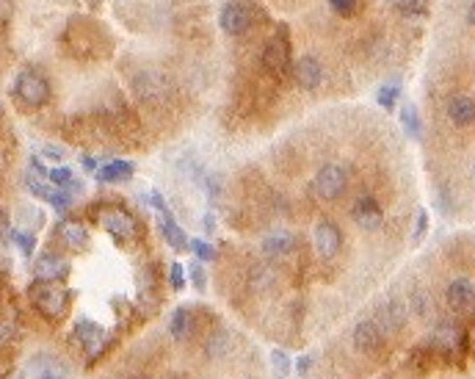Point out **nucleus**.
I'll use <instances>...</instances> for the list:
<instances>
[{
    "label": "nucleus",
    "mask_w": 475,
    "mask_h": 379,
    "mask_svg": "<svg viewBox=\"0 0 475 379\" xmlns=\"http://www.w3.org/2000/svg\"><path fill=\"white\" fill-rule=\"evenodd\" d=\"M149 199H152L149 205H152V208H158V211H161V216H172V211H169V205H166V199H163V194H158V191H152V194H149Z\"/></svg>",
    "instance_id": "nucleus-33"
},
{
    "label": "nucleus",
    "mask_w": 475,
    "mask_h": 379,
    "mask_svg": "<svg viewBox=\"0 0 475 379\" xmlns=\"http://www.w3.org/2000/svg\"><path fill=\"white\" fill-rule=\"evenodd\" d=\"M188 269H191L188 274H191V283L196 285V291H205V285H208V277H205V269H202L199 263H191Z\"/></svg>",
    "instance_id": "nucleus-30"
},
{
    "label": "nucleus",
    "mask_w": 475,
    "mask_h": 379,
    "mask_svg": "<svg viewBox=\"0 0 475 379\" xmlns=\"http://www.w3.org/2000/svg\"><path fill=\"white\" fill-rule=\"evenodd\" d=\"M473 172H475V169H473Z\"/></svg>",
    "instance_id": "nucleus-40"
},
{
    "label": "nucleus",
    "mask_w": 475,
    "mask_h": 379,
    "mask_svg": "<svg viewBox=\"0 0 475 379\" xmlns=\"http://www.w3.org/2000/svg\"><path fill=\"white\" fill-rule=\"evenodd\" d=\"M11 241L20 246V252H22V255H31V252H34V246H36V238L31 236V233H22V230H14V233H11Z\"/></svg>",
    "instance_id": "nucleus-26"
},
{
    "label": "nucleus",
    "mask_w": 475,
    "mask_h": 379,
    "mask_svg": "<svg viewBox=\"0 0 475 379\" xmlns=\"http://www.w3.org/2000/svg\"><path fill=\"white\" fill-rule=\"evenodd\" d=\"M11 225H8V216L6 213H0V238H11Z\"/></svg>",
    "instance_id": "nucleus-35"
},
{
    "label": "nucleus",
    "mask_w": 475,
    "mask_h": 379,
    "mask_svg": "<svg viewBox=\"0 0 475 379\" xmlns=\"http://www.w3.org/2000/svg\"><path fill=\"white\" fill-rule=\"evenodd\" d=\"M351 216H354V222H356L359 227H365V230H376V227L384 222V211H382V205H379L373 197H359V199L354 202V208H351Z\"/></svg>",
    "instance_id": "nucleus-5"
},
{
    "label": "nucleus",
    "mask_w": 475,
    "mask_h": 379,
    "mask_svg": "<svg viewBox=\"0 0 475 379\" xmlns=\"http://www.w3.org/2000/svg\"><path fill=\"white\" fill-rule=\"evenodd\" d=\"M169 330H172V335L177 338V340H182L188 332H191V316H188V310H177L172 319V324H169Z\"/></svg>",
    "instance_id": "nucleus-21"
},
{
    "label": "nucleus",
    "mask_w": 475,
    "mask_h": 379,
    "mask_svg": "<svg viewBox=\"0 0 475 379\" xmlns=\"http://www.w3.org/2000/svg\"><path fill=\"white\" fill-rule=\"evenodd\" d=\"M42 379H67L64 374H58V371H44Z\"/></svg>",
    "instance_id": "nucleus-38"
},
{
    "label": "nucleus",
    "mask_w": 475,
    "mask_h": 379,
    "mask_svg": "<svg viewBox=\"0 0 475 379\" xmlns=\"http://www.w3.org/2000/svg\"><path fill=\"white\" fill-rule=\"evenodd\" d=\"M188 246L194 249V255H196L199 260H213V258H216V246L208 244L205 238H194V241H188Z\"/></svg>",
    "instance_id": "nucleus-24"
},
{
    "label": "nucleus",
    "mask_w": 475,
    "mask_h": 379,
    "mask_svg": "<svg viewBox=\"0 0 475 379\" xmlns=\"http://www.w3.org/2000/svg\"><path fill=\"white\" fill-rule=\"evenodd\" d=\"M47 180L61 191H81V183L75 180V175L67 169V166H58V169H50L47 172Z\"/></svg>",
    "instance_id": "nucleus-19"
},
{
    "label": "nucleus",
    "mask_w": 475,
    "mask_h": 379,
    "mask_svg": "<svg viewBox=\"0 0 475 379\" xmlns=\"http://www.w3.org/2000/svg\"><path fill=\"white\" fill-rule=\"evenodd\" d=\"M161 233H163L166 244H169L172 249H185V246H188V238L177 227V222H174L172 216H161Z\"/></svg>",
    "instance_id": "nucleus-18"
},
{
    "label": "nucleus",
    "mask_w": 475,
    "mask_h": 379,
    "mask_svg": "<svg viewBox=\"0 0 475 379\" xmlns=\"http://www.w3.org/2000/svg\"><path fill=\"white\" fill-rule=\"evenodd\" d=\"M14 95L20 97L25 105L39 108L50 100V84L39 69H22L14 81Z\"/></svg>",
    "instance_id": "nucleus-1"
},
{
    "label": "nucleus",
    "mask_w": 475,
    "mask_h": 379,
    "mask_svg": "<svg viewBox=\"0 0 475 379\" xmlns=\"http://www.w3.org/2000/svg\"><path fill=\"white\" fill-rule=\"evenodd\" d=\"M401 125H403L406 136H412V139H420V119H417V111H415V105H403V108H401Z\"/></svg>",
    "instance_id": "nucleus-20"
},
{
    "label": "nucleus",
    "mask_w": 475,
    "mask_h": 379,
    "mask_svg": "<svg viewBox=\"0 0 475 379\" xmlns=\"http://www.w3.org/2000/svg\"><path fill=\"white\" fill-rule=\"evenodd\" d=\"M94 175H97L100 183H122V180L133 178V164L130 161H111V164L100 166Z\"/></svg>",
    "instance_id": "nucleus-16"
},
{
    "label": "nucleus",
    "mask_w": 475,
    "mask_h": 379,
    "mask_svg": "<svg viewBox=\"0 0 475 379\" xmlns=\"http://www.w3.org/2000/svg\"><path fill=\"white\" fill-rule=\"evenodd\" d=\"M348 186V175L343 166L337 164H326L318 169L315 180H312V191L321 197V199H337L343 197V191Z\"/></svg>",
    "instance_id": "nucleus-2"
},
{
    "label": "nucleus",
    "mask_w": 475,
    "mask_h": 379,
    "mask_svg": "<svg viewBox=\"0 0 475 379\" xmlns=\"http://www.w3.org/2000/svg\"><path fill=\"white\" fill-rule=\"evenodd\" d=\"M135 89H138V95L149 97V95H155V92H163V84H161L158 75H144V78L135 81Z\"/></svg>",
    "instance_id": "nucleus-23"
},
{
    "label": "nucleus",
    "mask_w": 475,
    "mask_h": 379,
    "mask_svg": "<svg viewBox=\"0 0 475 379\" xmlns=\"http://www.w3.org/2000/svg\"><path fill=\"white\" fill-rule=\"evenodd\" d=\"M448 117L453 125L459 128H467L475 122V100L467 95H456L450 102H448Z\"/></svg>",
    "instance_id": "nucleus-13"
},
{
    "label": "nucleus",
    "mask_w": 475,
    "mask_h": 379,
    "mask_svg": "<svg viewBox=\"0 0 475 379\" xmlns=\"http://www.w3.org/2000/svg\"><path fill=\"white\" fill-rule=\"evenodd\" d=\"M312 241H315V249L321 258H335L340 252V230L332 225V222H318L315 225V233H312Z\"/></svg>",
    "instance_id": "nucleus-9"
},
{
    "label": "nucleus",
    "mask_w": 475,
    "mask_h": 379,
    "mask_svg": "<svg viewBox=\"0 0 475 379\" xmlns=\"http://www.w3.org/2000/svg\"><path fill=\"white\" fill-rule=\"evenodd\" d=\"M356 6H359V0H332V8H335L337 14H343V17L354 14V11H356Z\"/></svg>",
    "instance_id": "nucleus-31"
},
{
    "label": "nucleus",
    "mask_w": 475,
    "mask_h": 379,
    "mask_svg": "<svg viewBox=\"0 0 475 379\" xmlns=\"http://www.w3.org/2000/svg\"><path fill=\"white\" fill-rule=\"evenodd\" d=\"M288 64H290V53H288L285 31H282V39H271L262 50V67L271 72H285Z\"/></svg>",
    "instance_id": "nucleus-10"
},
{
    "label": "nucleus",
    "mask_w": 475,
    "mask_h": 379,
    "mask_svg": "<svg viewBox=\"0 0 475 379\" xmlns=\"http://www.w3.org/2000/svg\"><path fill=\"white\" fill-rule=\"evenodd\" d=\"M467 20H470V22L475 25V3L470 6V8H467Z\"/></svg>",
    "instance_id": "nucleus-39"
},
{
    "label": "nucleus",
    "mask_w": 475,
    "mask_h": 379,
    "mask_svg": "<svg viewBox=\"0 0 475 379\" xmlns=\"http://www.w3.org/2000/svg\"><path fill=\"white\" fill-rule=\"evenodd\" d=\"M34 302L47 319H58L67 310V291L55 283H39L34 288Z\"/></svg>",
    "instance_id": "nucleus-3"
},
{
    "label": "nucleus",
    "mask_w": 475,
    "mask_h": 379,
    "mask_svg": "<svg viewBox=\"0 0 475 379\" xmlns=\"http://www.w3.org/2000/svg\"><path fill=\"white\" fill-rule=\"evenodd\" d=\"M83 166H86V169H91V172H97V161H94V158H83Z\"/></svg>",
    "instance_id": "nucleus-37"
},
{
    "label": "nucleus",
    "mask_w": 475,
    "mask_h": 379,
    "mask_svg": "<svg viewBox=\"0 0 475 379\" xmlns=\"http://www.w3.org/2000/svg\"><path fill=\"white\" fill-rule=\"evenodd\" d=\"M309 366H312V357H309V354H302V357L296 360V374H299V377H304V374L309 371Z\"/></svg>",
    "instance_id": "nucleus-34"
},
{
    "label": "nucleus",
    "mask_w": 475,
    "mask_h": 379,
    "mask_svg": "<svg viewBox=\"0 0 475 379\" xmlns=\"http://www.w3.org/2000/svg\"><path fill=\"white\" fill-rule=\"evenodd\" d=\"M202 227H205V233H213V230H216V219H213V213H205V216H202Z\"/></svg>",
    "instance_id": "nucleus-36"
},
{
    "label": "nucleus",
    "mask_w": 475,
    "mask_h": 379,
    "mask_svg": "<svg viewBox=\"0 0 475 379\" xmlns=\"http://www.w3.org/2000/svg\"><path fill=\"white\" fill-rule=\"evenodd\" d=\"M293 246H296V241H293L290 233H285V230H274V233H268V236L262 238V252L271 255V258H282V255H288Z\"/></svg>",
    "instance_id": "nucleus-15"
},
{
    "label": "nucleus",
    "mask_w": 475,
    "mask_h": 379,
    "mask_svg": "<svg viewBox=\"0 0 475 379\" xmlns=\"http://www.w3.org/2000/svg\"><path fill=\"white\" fill-rule=\"evenodd\" d=\"M395 97H398V86H392V84H389V86H382V89H379V95H376V100H379V105H382V108H392V105H395Z\"/></svg>",
    "instance_id": "nucleus-28"
},
{
    "label": "nucleus",
    "mask_w": 475,
    "mask_h": 379,
    "mask_svg": "<svg viewBox=\"0 0 475 379\" xmlns=\"http://www.w3.org/2000/svg\"><path fill=\"white\" fill-rule=\"evenodd\" d=\"M75 338L81 340V346L86 349L88 354H97V352L102 349L105 332H102L100 324H94V321H88V319H81V321L75 324Z\"/></svg>",
    "instance_id": "nucleus-12"
},
{
    "label": "nucleus",
    "mask_w": 475,
    "mask_h": 379,
    "mask_svg": "<svg viewBox=\"0 0 475 379\" xmlns=\"http://www.w3.org/2000/svg\"><path fill=\"white\" fill-rule=\"evenodd\" d=\"M293 78H296V84H299L302 89L312 92V89H318L321 81H323V67H321L318 58L302 55V58L296 61V67H293Z\"/></svg>",
    "instance_id": "nucleus-7"
},
{
    "label": "nucleus",
    "mask_w": 475,
    "mask_h": 379,
    "mask_svg": "<svg viewBox=\"0 0 475 379\" xmlns=\"http://www.w3.org/2000/svg\"><path fill=\"white\" fill-rule=\"evenodd\" d=\"M448 302L456 313H464V316H475V285L470 280H453L448 285Z\"/></svg>",
    "instance_id": "nucleus-6"
},
{
    "label": "nucleus",
    "mask_w": 475,
    "mask_h": 379,
    "mask_svg": "<svg viewBox=\"0 0 475 379\" xmlns=\"http://www.w3.org/2000/svg\"><path fill=\"white\" fill-rule=\"evenodd\" d=\"M169 283L174 291H185V266L182 263H172L169 269Z\"/></svg>",
    "instance_id": "nucleus-27"
},
{
    "label": "nucleus",
    "mask_w": 475,
    "mask_h": 379,
    "mask_svg": "<svg viewBox=\"0 0 475 379\" xmlns=\"http://www.w3.org/2000/svg\"><path fill=\"white\" fill-rule=\"evenodd\" d=\"M42 155L44 158H50V161H64V158H67V149L58 147V144H44Z\"/></svg>",
    "instance_id": "nucleus-32"
},
{
    "label": "nucleus",
    "mask_w": 475,
    "mask_h": 379,
    "mask_svg": "<svg viewBox=\"0 0 475 379\" xmlns=\"http://www.w3.org/2000/svg\"><path fill=\"white\" fill-rule=\"evenodd\" d=\"M67 272H69V263L58 255H42L36 260V277L44 283H55V280L67 277Z\"/></svg>",
    "instance_id": "nucleus-14"
},
{
    "label": "nucleus",
    "mask_w": 475,
    "mask_h": 379,
    "mask_svg": "<svg viewBox=\"0 0 475 379\" xmlns=\"http://www.w3.org/2000/svg\"><path fill=\"white\" fill-rule=\"evenodd\" d=\"M354 346L365 354H376L382 346H384V338H382V330L373 324V321H362L356 324L354 330Z\"/></svg>",
    "instance_id": "nucleus-11"
},
{
    "label": "nucleus",
    "mask_w": 475,
    "mask_h": 379,
    "mask_svg": "<svg viewBox=\"0 0 475 379\" xmlns=\"http://www.w3.org/2000/svg\"><path fill=\"white\" fill-rule=\"evenodd\" d=\"M271 366H274V371L282 379L290 377V357H288L282 349H274V352H271Z\"/></svg>",
    "instance_id": "nucleus-25"
},
{
    "label": "nucleus",
    "mask_w": 475,
    "mask_h": 379,
    "mask_svg": "<svg viewBox=\"0 0 475 379\" xmlns=\"http://www.w3.org/2000/svg\"><path fill=\"white\" fill-rule=\"evenodd\" d=\"M252 22H255V14H252V8L243 6V3H227V6L221 8V14H218V25H221L227 34H232V36L246 34V31L252 28Z\"/></svg>",
    "instance_id": "nucleus-4"
},
{
    "label": "nucleus",
    "mask_w": 475,
    "mask_h": 379,
    "mask_svg": "<svg viewBox=\"0 0 475 379\" xmlns=\"http://www.w3.org/2000/svg\"><path fill=\"white\" fill-rule=\"evenodd\" d=\"M100 222H102V227L116 238V241H130V238L135 236V222H133V216L125 213V211H119V208L105 211V213L100 216Z\"/></svg>",
    "instance_id": "nucleus-8"
},
{
    "label": "nucleus",
    "mask_w": 475,
    "mask_h": 379,
    "mask_svg": "<svg viewBox=\"0 0 475 379\" xmlns=\"http://www.w3.org/2000/svg\"><path fill=\"white\" fill-rule=\"evenodd\" d=\"M58 233H61V241H64L67 246H72V249H83V246L88 244L86 227H83V225H78V222H61Z\"/></svg>",
    "instance_id": "nucleus-17"
},
{
    "label": "nucleus",
    "mask_w": 475,
    "mask_h": 379,
    "mask_svg": "<svg viewBox=\"0 0 475 379\" xmlns=\"http://www.w3.org/2000/svg\"><path fill=\"white\" fill-rule=\"evenodd\" d=\"M426 230H429V213H426V211H417V222H415V236H412V241L420 244L423 236H426Z\"/></svg>",
    "instance_id": "nucleus-29"
},
{
    "label": "nucleus",
    "mask_w": 475,
    "mask_h": 379,
    "mask_svg": "<svg viewBox=\"0 0 475 379\" xmlns=\"http://www.w3.org/2000/svg\"><path fill=\"white\" fill-rule=\"evenodd\" d=\"M395 8L406 17H420L429 11V0H395Z\"/></svg>",
    "instance_id": "nucleus-22"
}]
</instances>
